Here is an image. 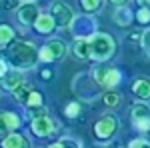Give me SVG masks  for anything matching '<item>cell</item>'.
Returning a JSON list of instances; mask_svg holds the SVG:
<instances>
[{"label":"cell","instance_id":"obj_1","mask_svg":"<svg viewBox=\"0 0 150 148\" xmlns=\"http://www.w3.org/2000/svg\"><path fill=\"white\" fill-rule=\"evenodd\" d=\"M8 58L18 70H30L38 62V50L30 42H14L8 48Z\"/></svg>","mask_w":150,"mask_h":148},{"label":"cell","instance_id":"obj_2","mask_svg":"<svg viewBox=\"0 0 150 148\" xmlns=\"http://www.w3.org/2000/svg\"><path fill=\"white\" fill-rule=\"evenodd\" d=\"M88 42H90V58L98 60V62L108 60L116 50L114 38L110 34H106V32H94L88 38Z\"/></svg>","mask_w":150,"mask_h":148},{"label":"cell","instance_id":"obj_3","mask_svg":"<svg viewBox=\"0 0 150 148\" xmlns=\"http://www.w3.org/2000/svg\"><path fill=\"white\" fill-rule=\"evenodd\" d=\"M92 76H94V80H96V84L102 86V88H106V90H112L114 86H118V82L122 80V76H120L118 70L112 68V66H108V64H104V62H100L98 66H94Z\"/></svg>","mask_w":150,"mask_h":148},{"label":"cell","instance_id":"obj_4","mask_svg":"<svg viewBox=\"0 0 150 148\" xmlns=\"http://www.w3.org/2000/svg\"><path fill=\"white\" fill-rule=\"evenodd\" d=\"M72 86H74V92L80 94L84 100H94L98 96V84L92 74H76Z\"/></svg>","mask_w":150,"mask_h":148},{"label":"cell","instance_id":"obj_5","mask_svg":"<svg viewBox=\"0 0 150 148\" xmlns=\"http://www.w3.org/2000/svg\"><path fill=\"white\" fill-rule=\"evenodd\" d=\"M116 130H118V118L114 114H104L94 124V136L98 140H108L114 136Z\"/></svg>","mask_w":150,"mask_h":148},{"label":"cell","instance_id":"obj_6","mask_svg":"<svg viewBox=\"0 0 150 148\" xmlns=\"http://www.w3.org/2000/svg\"><path fill=\"white\" fill-rule=\"evenodd\" d=\"M50 14H52L56 26H60V28H70V24H72V20H74V12H72V8H70L66 2H60V0L52 2Z\"/></svg>","mask_w":150,"mask_h":148},{"label":"cell","instance_id":"obj_7","mask_svg":"<svg viewBox=\"0 0 150 148\" xmlns=\"http://www.w3.org/2000/svg\"><path fill=\"white\" fill-rule=\"evenodd\" d=\"M70 28H72V34L76 38H90L96 32V22L90 14H82V16L72 20Z\"/></svg>","mask_w":150,"mask_h":148},{"label":"cell","instance_id":"obj_8","mask_svg":"<svg viewBox=\"0 0 150 148\" xmlns=\"http://www.w3.org/2000/svg\"><path fill=\"white\" fill-rule=\"evenodd\" d=\"M130 118H132V122L134 126L138 128V130H148L150 126V106L146 104V100H138V102L132 104V110H130Z\"/></svg>","mask_w":150,"mask_h":148},{"label":"cell","instance_id":"obj_9","mask_svg":"<svg viewBox=\"0 0 150 148\" xmlns=\"http://www.w3.org/2000/svg\"><path fill=\"white\" fill-rule=\"evenodd\" d=\"M40 16V10L36 8L34 2H24L22 6H18V20L24 26H30L36 22V18Z\"/></svg>","mask_w":150,"mask_h":148},{"label":"cell","instance_id":"obj_10","mask_svg":"<svg viewBox=\"0 0 150 148\" xmlns=\"http://www.w3.org/2000/svg\"><path fill=\"white\" fill-rule=\"evenodd\" d=\"M54 122L48 118V116H42V118H34L32 120V124H30V130H32V134L36 136H48V134H52L54 132Z\"/></svg>","mask_w":150,"mask_h":148},{"label":"cell","instance_id":"obj_11","mask_svg":"<svg viewBox=\"0 0 150 148\" xmlns=\"http://www.w3.org/2000/svg\"><path fill=\"white\" fill-rule=\"evenodd\" d=\"M20 126V118L14 112H0V134H10Z\"/></svg>","mask_w":150,"mask_h":148},{"label":"cell","instance_id":"obj_12","mask_svg":"<svg viewBox=\"0 0 150 148\" xmlns=\"http://www.w3.org/2000/svg\"><path fill=\"white\" fill-rule=\"evenodd\" d=\"M0 146L2 148H30V144H28V140L22 134L10 132V134H6V136L0 140Z\"/></svg>","mask_w":150,"mask_h":148},{"label":"cell","instance_id":"obj_13","mask_svg":"<svg viewBox=\"0 0 150 148\" xmlns=\"http://www.w3.org/2000/svg\"><path fill=\"white\" fill-rule=\"evenodd\" d=\"M24 82V76L20 74V70L18 68H14L10 70V72H6L4 76H2V88H6V90H14L18 84H22Z\"/></svg>","mask_w":150,"mask_h":148},{"label":"cell","instance_id":"obj_14","mask_svg":"<svg viewBox=\"0 0 150 148\" xmlns=\"http://www.w3.org/2000/svg\"><path fill=\"white\" fill-rule=\"evenodd\" d=\"M34 28L40 32V34H48V32H52L54 28H56V22H54V18H52V14H40L38 18H36L34 22Z\"/></svg>","mask_w":150,"mask_h":148},{"label":"cell","instance_id":"obj_15","mask_svg":"<svg viewBox=\"0 0 150 148\" xmlns=\"http://www.w3.org/2000/svg\"><path fill=\"white\" fill-rule=\"evenodd\" d=\"M132 92L138 100H150V78H138L132 84Z\"/></svg>","mask_w":150,"mask_h":148},{"label":"cell","instance_id":"obj_16","mask_svg":"<svg viewBox=\"0 0 150 148\" xmlns=\"http://www.w3.org/2000/svg\"><path fill=\"white\" fill-rule=\"evenodd\" d=\"M72 50H74L78 60H88L90 58V42H88V38H76Z\"/></svg>","mask_w":150,"mask_h":148},{"label":"cell","instance_id":"obj_17","mask_svg":"<svg viewBox=\"0 0 150 148\" xmlns=\"http://www.w3.org/2000/svg\"><path fill=\"white\" fill-rule=\"evenodd\" d=\"M52 52V56H54V60H58V58H62L64 54H66V44L60 40V38H50L46 44H44Z\"/></svg>","mask_w":150,"mask_h":148},{"label":"cell","instance_id":"obj_18","mask_svg":"<svg viewBox=\"0 0 150 148\" xmlns=\"http://www.w3.org/2000/svg\"><path fill=\"white\" fill-rule=\"evenodd\" d=\"M32 86L28 84V82H22V84H18L14 90H12V94H14V98L18 100V102H22V104H26L28 102V98H30V94H32Z\"/></svg>","mask_w":150,"mask_h":148},{"label":"cell","instance_id":"obj_19","mask_svg":"<svg viewBox=\"0 0 150 148\" xmlns=\"http://www.w3.org/2000/svg\"><path fill=\"white\" fill-rule=\"evenodd\" d=\"M112 18H114V22L118 24V26H130V24H132V10L126 8V6H120V8L114 12Z\"/></svg>","mask_w":150,"mask_h":148},{"label":"cell","instance_id":"obj_20","mask_svg":"<svg viewBox=\"0 0 150 148\" xmlns=\"http://www.w3.org/2000/svg\"><path fill=\"white\" fill-rule=\"evenodd\" d=\"M78 2H80V8L86 12V14H92V12L102 8L104 0H78Z\"/></svg>","mask_w":150,"mask_h":148},{"label":"cell","instance_id":"obj_21","mask_svg":"<svg viewBox=\"0 0 150 148\" xmlns=\"http://www.w3.org/2000/svg\"><path fill=\"white\" fill-rule=\"evenodd\" d=\"M12 40H14V30L8 24H0V46L10 44Z\"/></svg>","mask_w":150,"mask_h":148},{"label":"cell","instance_id":"obj_22","mask_svg":"<svg viewBox=\"0 0 150 148\" xmlns=\"http://www.w3.org/2000/svg\"><path fill=\"white\" fill-rule=\"evenodd\" d=\"M26 114H28V118L30 120H34V118H42V116H48L46 108L40 104V106H28L26 108Z\"/></svg>","mask_w":150,"mask_h":148},{"label":"cell","instance_id":"obj_23","mask_svg":"<svg viewBox=\"0 0 150 148\" xmlns=\"http://www.w3.org/2000/svg\"><path fill=\"white\" fill-rule=\"evenodd\" d=\"M118 102H120V94L114 90H108L104 92V104L108 106V108H114V106H118Z\"/></svg>","mask_w":150,"mask_h":148},{"label":"cell","instance_id":"obj_24","mask_svg":"<svg viewBox=\"0 0 150 148\" xmlns=\"http://www.w3.org/2000/svg\"><path fill=\"white\" fill-rule=\"evenodd\" d=\"M64 112H66L68 118H76V116L82 112V108H80V104H78V102H70V104H66Z\"/></svg>","mask_w":150,"mask_h":148},{"label":"cell","instance_id":"obj_25","mask_svg":"<svg viewBox=\"0 0 150 148\" xmlns=\"http://www.w3.org/2000/svg\"><path fill=\"white\" fill-rule=\"evenodd\" d=\"M136 18H138L140 24H148L150 22V8L148 6H142L138 10V14H136Z\"/></svg>","mask_w":150,"mask_h":148},{"label":"cell","instance_id":"obj_26","mask_svg":"<svg viewBox=\"0 0 150 148\" xmlns=\"http://www.w3.org/2000/svg\"><path fill=\"white\" fill-rule=\"evenodd\" d=\"M38 60H42V62H52L54 56H52V52L48 50L46 46H42V48L38 50Z\"/></svg>","mask_w":150,"mask_h":148},{"label":"cell","instance_id":"obj_27","mask_svg":"<svg viewBox=\"0 0 150 148\" xmlns=\"http://www.w3.org/2000/svg\"><path fill=\"white\" fill-rule=\"evenodd\" d=\"M58 142H60V146H62V148H82L80 142L74 140V138H60Z\"/></svg>","mask_w":150,"mask_h":148},{"label":"cell","instance_id":"obj_28","mask_svg":"<svg viewBox=\"0 0 150 148\" xmlns=\"http://www.w3.org/2000/svg\"><path fill=\"white\" fill-rule=\"evenodd\" d=\"M20 2H22V0H2V8H4L6 12H10V10H18Z\"/></svg>","mask_w":150,"mask_h":148},{"label":"cell","instance_id":"obj_29","mask_svg":"<svg viewBox=\"0 0 150 148\" xmlns=\"http://www.w3.org/2000/svg\"><path fill=\"white\" fill-rule=\"evenodd\" d=\"M40 104H42V96H40V92L32 90V94H30V98H28L26 106H40Z\"/></svg>","mask_w":150,"mask_h":148},{"label":"cell","instance_id":"obj_30","mask_svg":"<svg viewBox=\"0 0 150 148\" xmlns=\"http://www.w3.org/2000/svg\"><path fill=\"white\" fill-rule=\"evenodd\" d=\"M128 148H150V142L146 138H136V140H132L128 144Z\"/></svg>","mask_w":150,"mask_h":148},{"label":"cell","instance_id":"obj_31","mask_svg":"<svg viewBox=\"0 0 150 148\" xmlns=\"http://www.w3.org/2000/svg\"><path fill=\"white\" fill-rule=\"evenodd\" d=\"M142 46H144V50H146V54L150 58V28H146L144 34H142Z\"/></svg>","mask_w":150,"mask_h":148},{"label":"cell","instance_id":"obj_32","mask_svg":"<svg viewBox=\"0 0 150 148\" xmlns=\"http://www.w3.org/2000/svg\"><path fill=\"white\" fill-rule=\"evenodd\" d=\"M6 72H8V66H6V62H4V60L0 58V78H2V76L6 74Z\"/></svg>","mask_w":150,"mask_h":148},{"label":"cell","instance_id":"obj_33","mask_svg":"<svg viewBox=\"0 0 150 148\" xmlns=\"http://www.w3.org/2000/svg\"><path fill=\"white\" fill-rule=\"evenodd\" d=\"M40 78L42 80H50L52 78V72H50V70H42V72H40Z\"/></svg>","mask_w":150,"mask_h":148},{"label":"cell","instance_id":"obj_34","mask_svg":"<svg viewBox=\"0 0 150 148\" xmlns=\"http://www.w3.org/2000/svg\"><path fill=\"white\" fill-rule=\"evenodd\" d=\"M108 2H112L114 6H126L128 4V0H108Z\"/></svg>","mask_w":150,"mask_h":148},{"label":"cell","instance_id":"obj_35","mask_svg":"<svg viewBox=\"0 0 150 148\" xmlns=\"http://www.w3.org/2000/svg\"><path fill=\"white\" fill-rule=\"evenodd\" d=\"M138 2H140V6H148L150 8V0H138Z\"/></svg>","mask_w":150,"mask_h":148},{"label":"cell","instance_id":"obj_36","mask_svg":"<svg viewBox=\"0 0 150 148\" xmlns=\"http://www.w3.org/2000/svg\"><path fill=\"white\" fill-rule=\"evenodd\" d=\"M48 148H62V146H60V142H54V144H50Z\"/></svg>","mask_w":150,"mask_h":148},{"label":"cell","instance_id":"obj_37","mask_svg":"<svg viewBox=\"0 0 150 148\" xmlns=\"http://www.w3.org/2000/svg\"><path fill=\"white\" fill-rule=\"evenodd\" d=\"M146 140L150 142V126H148V130H146Z\"/></svg>","mask_w":150,"mask_h":148},{"label":"cell","instance_id":"obj_38","mask_svg":"<svg viewBox=\"0 0 150 148\" xmlns=\"http://www.w3.org/2000/svg\"><path fill=\"white\" fill-rule=\"evenodd\" d=\"M22 2H34V0H22Z\"/></svg>","mask_w":150,"mask_h":148},{"label":"cell","instance_id":"obj_39","mask_svg":"<svg viewBox=\"0 0 150 148\" xmlns=\"http://www.w3.org/2000/svg\"><path fill=\"white\" fill-rule=\"evenodd\" d=\"M46 148H48V146H46Z\"/></svg>","mask_w":150,"mask_h":148}]
</instances>
